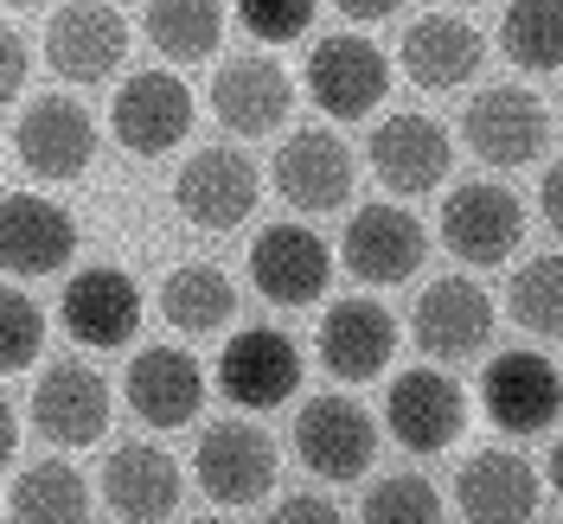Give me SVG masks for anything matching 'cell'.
I'll return each instance as SVG.
<instances>
[{"instance_id":"6da1fadb","label":"cell","mask_w":563,"mask_h":524,"mask_svg":"<svg viewBox=\"0 0 563 524\" xmlns=\"http://www.w3.org/2000/svg\"><path fill=\"white\" fill-rule=\"evenodd\" d=\"M295 460L314 473V480H365L372 460H378V422L365 416L352 397H308L301 416H295Z\"/></svg>"},{"instance_id":"7a4b0ae2","label":"cell","mask_w":563,"mask_h":524,"mask_svg":"<svg viewBox=\"0 0 563 524\" xmlns=\"http://www.w3.org/2000/svg\"><path fill=\"white\" fill-rule=\"evenodd\" d=\"M301 83H308V97H314L320 115H333V122H358V115H372V109L385 103L390 58L372 45V38H358V33H327L314 52H308Z\"/></svg>"},{"instance_id":"3957f363","label":"cell","mask_w":563,"mask_h":524,"mask_svg":"<svg viewBox=\"0 0 563 524\" xmlns=\"http://www.w3.org/2000/svg\"><path fill=\"white\" fill-rule=\"evenodd\" d=\"M109 129L129 154L161 160L192 135V90L174 70H129V83H115L109 97Z\"/></svg>"},{"instance_id":"277c9868","label":"cell","mask_w":563,"mask_h":524,"mask_svg":"<svg viewBox=\"0 0 563 524\" xmlns=\"http://www.w3.org/2000/svg\"><path fill=\"white\" fill-rule=\"evenodd\" d=\"M13 154L26 160L33 179L90 174V160H97V115L77 103V97H65V90L33 97V103L13 115Z\"/></svg>"},{"instance_id":"5b68a950","label":"cell","mask_w":563,"mask_h":524,"mask_svg":"<svg viewBox=\"0 0 563 524\" xmlns=\"http://www.w3.org/2000/svg\"><path fill=\"white\" fill-rule=\"evenodd\" d=\"M263 199V174L244 147H199L174 179V205L199 231H238Z\"/></svg>"},{"instance_id":"8992f818","label":"cell","mask_w":563,"mask_h":524,"mask_svg":"<svg viewBox=\"0 0 563 524\" xmlns=\"http://www.w3.org/2000/svg\"><path fill=\"white\" fill-rule=\"evenodd\" d=\"M385 428L397 435V448H410V455H442V448H455L461 428H467V397H461V384L449 371L410 365L385 390Z\"/></svg>"},{"instance_id":"52a82bcc","label":"cell","mask_w":563,"mask_h":524,"mask_svg":"<svg viewBox=\"0 0 563 524\" xmlns=\"http://www.w3.org/2000/svg\"><path fill=\"white\" fill-rule=\"evenodd\" d=\"M461 135L487 167H531L544 154V141H551V115L519 83H487L461 109Z\"/></svg>"},{"instance_id":"ba28073f","label":"cell","mask_w":563,"mask_h":524,"mask_svg":"<svg viewBox=\"0 0 563 524\" xmlns=\"http://www.w3.org/2000/svg\"><path fill=\"white\" fill-rule=\"evenodd\" d=\"M70 256H77V218L58 199L13 186L0 199V263H7V276L13 281L58 276Z\"/></svg>"},{"instance_id":"9c48e42d","label":"cell","mask_w":563,"mask_h":524,"mask_svg":"<svg viewBox=\"0 0 563 524\" xmlns=\"http://www.w3.org/2000/svg\"><path fill=\"white\" fill-rule=\"evenodd\" d=\"M519 237H526V205H519V192L474 179V186H455V192L442 199V249L461 256V263L493 269V263H506V256L519 249Z\"/></svg>"},{"instance_id":"30bf717a","label":"cell","mask_w":563,"mask_h":524,"mask_svg":"<svg viewBox=\"0 0 563 524\" xmlns=\"http://www.w3.org/2000/svg\"><path fill=\"white\" fill-rule=\"evenodd\" d=\"M276 442L256 428V422H211L199 435V455H192V473L206 487L211 505H256L263 492L276 487Z\"/></svg>"},{"instance_id":"8fae6325","label":"cell","mask_w":563,"mask_h":524,"mask_svg":"<svg viewBox=\"0 0 563 524\" xmlns=\"http://www.w3.org/2000/svg\"><path fill=\"white\" fill-rule=\"evenodd\" d=\"M422 256H429V231H422L417 211L404 205H358L346 224V237H340V263H346L358 281H372V288H397V281H410L422 269Z\"/></svg>"},{"instance_id":"7c38bea8","label":"cell","mask_w":563,"mask_h":524,"mask_svg":"<svg viewBox=\"0 0 563 524\" xmlns=\"http://www.w3.org/2000/svg\"><path fill=\"white\" fill-rule=\"evenodd\" d=\"M365 154H372V174L385 179L390 192H404V199H422V192H435L449 167H455V141L449 129L435 122V115H417V109H397L385 115L372 141H365Z\"/></svg>"},{"instance_id":"4fadbf2b","label":"cell","mask_w":563,"mask_h":524,"mask_svg":"<svg viewBox=\"0 0 563 524\" xmlns=\"http://www.w3.org/2000/svg\"><path fill=\"white\" fill-rule=\"evenodd\" d=\"M129 52V20L109 0H65L45 26V65L65 83H103L122 70Z\"/></svg>"},{"instance_id":"5bb4252c","label":"cell","mask_w":563,"mask_h":524,"mask_svg":"<svg viewBox=\"0 0 563 524\" xmlns=\"http://www.w3.org/2000/svg\"><path fill=\"white\" fill-rule=\"evenodd\" d=\"M481 403L506 435H538L563 416V371L531 346L499 352L481 378Z\"/></svg>"},{"instance_id":"9a60e30c","label":"cell","mask_w":563,"mask_h":524,"mask_svg":"<svg viewBox=\"0 0 563 524\" xmlns=\"http://www.w3.org/2000/svg\"><path fill=\"white\" fill-rule=\"evenodd\" d=\"M218 384L238 410H282L301 390V346L276 326H244L218 352Z\"/></svg>"},{"instance_id":"2e32d148","label":"cell","mask_w":563,"mask_h":524,"mask_svg":"<svg viewBox=\"0 0 563 524\" xmlns=\"http://www.w3.org/2000/svg\"><path fill=\"white\" fill-rule=\"evenodd\" d=\"M410 333H417V346L429 352V358H442V365L487 352V339H493L487 288L467 281V276H435L417 294V308H410Z\"/></svg>"},{"instance_id":"e0dca14e","label":"cell","mask_w":563,"mask_h":524,"mask_svg":"<svg viewBox=\"0 0 563 524\" xmlns=\"http://www.w3.org/2000/svg\"><path fill=\"white\" fill-rule=\"evenodd\" d=\"M390 352H397V320L385 301L372 294H346L320 314V365L340 378V384H372L385 378Z\"/></svg>"},{"instance_id":"ac0fdd59","label":"cell","mask_w":563,"mask_h":524,"mask_svg":"<svg viewBox=\"0 0 563 524\" xmlns=\"http://www.w3.org/2000/svg\"><path fill=\"white\" fill-rule=\"evenodd\" d=\"M333 276V256L308 224H263L250 244V281L269 308H314Z\"/></svg>"},{"instance_id":"d6986e66","label":"cell","mask_w":563,"mask_h":524,"mask_svg":"<svg viewBox=\"0 0 563 524\" xmlns=\"http://www.w3.org/2000/svg\"><path fill=\"white\" fill-rule=\"evenodd\" d=\"M33 428L52 448H90V442H103V428H109L103 371H90V365H77V358L45 365V378H38V390H33Z\"/></svg>"},{"instance_id":"ffe728a7","label":"cell","mask_w":563,"mask_h":524,"mask_svg":"<svg viewBox=\"0 0 563 524\" xmlns=\"http://www.w3.org/2000/svg\"><path fill=\"white\" fill-rule=\"evenodd\" d=\"M269 174H276V192L288 199V205L320 218V211H340L352 199L358 167H352V147L340 135L301 129V135H288L276 147V167H269Z\"/></svg>"},{"instance_id":"44dd1931","label":"cell","mask_w":563,"mask_h":524,"mask_svg":"<svg viewBox=\"0 0 563 524\" xmlns=\"http://www.w3.org/2000/svg\"><path fill=\"white\" fill-rule=\"evenodd\" d=\"M288 109H295V77L263 52H244L211 77V115L231 135H276Z\"/></svg>"},{"instance_id":"7402d4cb","label":"cell","mask_w":563,"mask_h":524,"mask_svg":"<svg viewBox=\"0 0 563 524\" xmlns=\"http://www.w3.org/2000/svg\"><path fill=\"white\" fill-rule=\"evenodd\" d=\"M58 314H65V326H70L77 346L115 352V346H129L135 326H141V288L129 281V269L90 263V269H77V276L65 281Z\"/></svg>"},{"instance_id":"603a6c76","label":"cell","mask_w":563,"mask_h":524,"mask_svg":"<svg viewBox=\"0 0 563 524\" xmlns=\"http://www.w3.org/2000/svg\"><path fill=\"white\" fill-rule=\"evenodd\" d=\"M538 499V467L512 448H481L455 473V505L467 524H531Z\"/></svg>"},{"instance_id":"cb8c5ba5","label":"cell","mask_w":563,"mask_h":524,"mask_svg":"<svg viewBox=\"0 0 563 524\" xmlns=\"http://www.w3.org/2000/svg\"><path fill=\"white\" fill-rule=\"evenodd\" d=\"M129 410H135L147 428H186L206 403V371L186 346H147L135 352L129 365Z\"/></svg>"},{"instance_id":"d4e9b609","label":"cell","mask_w":563,"mask_h":524,"mask_svg":"<svg viewBox=\"0 0 563 524\" xmlns=\"http://www.w3.org/2000/svg\"><path fill=\"white\" fill-rule=\"evenodd\" d=\"M103 505L129 524H161L179 512V460L154 442H129L103 460Z\"/></svg>"},{"instance_id":"484cf974","label":"cell","mask_w":563,"mask_h":524,"mask_svg":"<svg viewBox=\"0 0 563 524\" xmlns=\"http://www.w3.org/2000/svg\"><path fill=\"white\" fill-rule=\"evenodd\" d=\"M404 77L417 83V90H461V83H474V70L487 58V45L481 33L461 20V13H422L417 26L404 33Z\"/></svg>"},{"instance_id":"4316f807","label":"cell","mask_w":563,"mask_h":524,"mask_svg":"<svg viewBox=\"0 0 563 524\" xmlns=\"http://www.w3.org/2000/svg\"><path fill=\"white\" fill-rule=\"evenodd\" d=\"M161 314H167L174 333L206 339V333H224V326H231L238 288H231V276H224L218 263H179L174 276L161 281Z\"/></svg>"},{"instance_id":"83f0119b","label":"cell","mask_w":563,"mask_h":524,"mask_svg":"<svg viewBox=\"0 0 563 524\" xmlns=\"http://www.w3.org/2000/svg\"><path fill=\"white\" fill-rule=\"evenodd\" d=\"M141 33L167 65H199L224 45V0H147Z\"/></svg>"},{"instance_id":"f1b7e54d","label":"cell","mask_w":563,"mask_h":524,"mask_svg":"<svg viewBox=\"0 0 563 524\" xmlns=\"http://www.w3.org/2000/svg\"><path fill=\"white\" fill-rule=\"evenodd\" d=\"M7 519L13 524H84L90 519V487L70 460H33L7 487Z\"/></svg>"},{"instance_id":"f546056e","label":"cell","mask_w":563,"mask_h":524,"mask_svg":"<svg viewBox=\"0 0 563 524\" xmlns=\"http://www.w3.org/2000/svg\"><path fill=\"white\" fill-rule=\"evenodd\" d=\"M499 52L519 70H563V0H512L499 20Z\"/></svg>"},{"instance_id":"4dcf8cb0","label":"cell","mask_w":563,"mask_h":524,"mask_svg":"<svg viewBox=\"0 0 563 524\" xmlns=\"http://www.w3.org/2000/svg\"><path fill=\"white\" fill-rule=\"evenodd\" d=\"M506 308H512V320H519L526 333L563 339V249H544V256H531V263L512 269Z\"/></svg>"},{"instance_id":"1f68e13d","label":"cell","mask_w":563,"mask_h":524,"mask_svg":"<svg viewBox=\"0 0 563 524\" xmlns=\"http://www.w3.org/2000/svg\"><path fill=\"white\" fill-rule=\"evenodd\" d=\"M358 524H442V492L429 487L422 473H385L378 487L365 492Z\"/></svg>"},{"instance_id":"d6a6232c","label":"cell","mask_w":563,"mask_h":524,"mask_svg":"<svg viewBox=\"0 0 563 524\" xmlns=\"http://www.w3.org/2000/svg\"><path fill=\"white\" fill-rule=\"evenodd\" d=\"M38 352H45V308L26 288H7V301H0V365L26 371Z\"/></svg>"},{"instance_id":"836d02e7","label":"cell","mask_w":563,"mask_h":524,"mask_svg":"<svg viewBox=\"0 0 563 524\" xmlns=\"http://www.w3.org/2000/svg\"><path fill=\"white\" fill-rule=\"evenodd\" d=\"M320 0H238V20H244V33H256L263 45H288V38H301L314 26Z\"/></svg>"},{"instance_id":"e575fe53","label":"cell","mask_w":563,"mask_h":524,"mask_svg":"<svg viewBox=\"0 0 563 524\" xmlns=\"http://www.w3.org/2000/svg\"><path fill=\"white\" fill-rule=\"evenodd\" d=\"M263 524H346V519H340V505L320 499V492H288L282 505H269Z\"/></svg>"},{"instance_id":"d590c367","label":"cell","mask_w":563,"mask_h":524,"mask_svg":"<svg viewBox=\"0 0 563 524\" xmlns=\"http://www.w3.org/2000/svg\"><path fill=\"white\" fill-rule=\"evenodd\" d=\"M20 83H26V38L7 26V38H0V97L20 103Z\"/></svg>"},{"instance_id":"8d00e7d4","label":"cell","mask_w":563,"mask_h":524,"mask_svg":"<svg viewBox=\"0 0 563 524\" xmlns=\"http://www.w3.org/2000/svg\"><path fill=\"white\" fill-rule=\"evenodd\" d=\"M538 205H544V224L563 237V160H551V174L538 186Z\"/></svg>"},{"instance_id":"74e56055","label":"cell","mask_w":563,"mask_h":524,"mask_svg":"<svg viewBox=\"0 0 563 524\" xmlns=\"http://www.w3.org/2000/svg\"><path fill=\"white\" fill-rule=\"evenodd\" d=\"M333 7H340L346 20H390L404 0H333Z\"/></svg>"},{"instance_id":"f35d334b","label":"cell","mask_w":563,"mask_h":524,"mask_svg":"<svg viewBox=\"0 0 563 524\" xmlns=\"http://www.w3.org/2000/svg\"><path fill=\"white\" fill-rule=\"evenodd\" d=\"M13 448H20V410L7 403V410H0V455L13 460Z\"/></svg>"},{"instance_id":"ab89813d","label":"cell","mask_w":563,"mask_h":524,"mask_svg":"<svg viewBox=\"0 0 563 524\" xmlns=\"http://www.w3.org/2000/svg\"><path fill=\"white\" fill-rule=\"evenodd\" d=\"M544 480H551V492L563 499V442L551 448V460H544Z\"/></svg>"},{"instance_id":"60d3db41","label":"cell","mask_w":563,"mask_h":524,"mask_svg":"<svg viewBox=\"0 0 563 524\" xmlns=\"http://www.w3.org/2000/svg\"><path fill=\"white\" fill-rule=\"evenodd\" d=\"M7 7H13V13H20V7H38V0H7Z\"/></svg>"},{"instance_id":"b9f144b4","label":"cell","mask_w":563,"mask_h":524,"mask_svg":"<svg viewBox=\"0 0 563 524\" xmlns=\"http://www.w3.org/2000/svg\"><path fill=\"white\" fill-rule=\"evenodd\" d=\"M186 524H231V519H186Z\"/></svg>"},{"instance_id":"7bdbcfd3","label":"cell","mask_w":563,"mask_h":524,"mask_svg":"<svg viewBox=\"0 0 563 524\" xmlns=\"http://www.w3.org/2000/svg\"><path fill=\"white\" fill-rule=\"evenodd\" d=\"M455 7H481V0H455Z\"/></svg>"}]
</instances>
